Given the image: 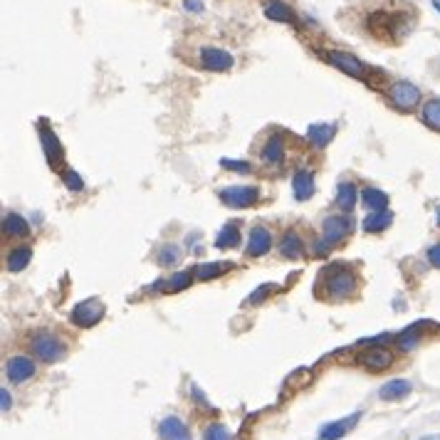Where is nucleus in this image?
Listing matches in <instances>:
<instances>
[{"mask_svg": "<svg viewBox=\"0 0 440 440\" xmlns=\"http://www.w3.org/2000/svg\"><path fill=\"white\" fill-rule=\"evenodd\" d=\"M358 289V277L354 270L336 265L327 272V294L332 300H349Z\"/></svg>", "mask_w": 440, "mask_h": 440, "instance_id": "1", "label": "nucleus"}, {"mask_svg": "<svg viewBox=\"0 0 440 440\" xmlns=\"http://www.w3.org/2000/svg\"><path fill=\"white\" fill-rule=\"evenodd\" d=\"M30 349H32V354H35L40 361H45V364H55V361H59V358L65 356V344L55 334H50V332H40V334L32 336Z\"/></svg>", "mask_w": 440, "mask_h": 440, "instance_id": "2", "label": "nucleus"}, {"mask_svg": "<svg viewBox=\"0 0 440 440\" xmlns=\"http://www.w3.org/2000/svg\"><path fill=\"white\" fill-rule=\"evenodd\" d=\"M388 99L403 112H411V109H416L421 104V89L411 82H394L391 89H388Z\"/></svg>", "mask_w": 440, "mask_h": 440, "instance_id": "3", "label": "nucleus"}, {"mask_svg": "<svg viewBox=\"0 0 440 440\" xmlns=\"http://www.w3.org/2000/svg\"><path fill=\"white\" fill-rule=\"evenodd\" d=\"M327 59L336 67V70L347 72L349 77H356V79H366V77H369V67L349 52H341V50H327Z\"/></svg>", "mask_w": 440, "mask_h": 440, "instance_id": "4", "label": "nucleus"}, {"mask_svg": "<svg viewBox=\"0 0 440 440\" xmlns=\"http://www.w3.org/2000/svg\"><path fill=\"white\" fill-rule=\"evenodd\" d=\"M102 317H104V305H102V300L92 297V300L79 302V305L72 309L70 319L77 327H94L97 322H102Z\"/></svg>", "mask_w": 440, "mask_h": 440, "instance_id": "5", "label": "nucleus"}, {"mask_svg": "<svg viewBox=\"0 0 440 440\" xmlns=\"http://www.w3.org/2000/svg\"><path fill=\"white\" fill-rule=\"evenodd\" d=\"M260 198V191L255 186H230L220 191V200L230 208H247L255 206Z\"/></svg>", "mask_w": 440, "mask_h": 440, "instance_id": "6", "label": "nucleus"}, {"mask_svg": "<svg viewBox=\"0 0 440 440\" xmlns=\"http://www.w3.org/2000/svg\"><path fill=\"white\" fill-rule=\"evenodd\" d=\"M40 141H42V151H45V159L47 164L52 166V169H59L62 161H65V151H62V144L57 141L55 131L45 124H40Z\"/></svg>", "mask_w": 440, "mask_h": 440, "instance_id": "7", "label": "nucleus"}, {"mask_svg": "<svg viewBox=\"0 0 440 440\" xmlns=\"http://www.w3.org/2000/svg\"><path fill=\"white\" fill-rule=\"evenodd\" d=\"M322 233H324V242H327L329 247L339 245V242L352 233V220H349V218L332 216L322 223Z\"/></svg>", "mask_w": 440, "mask_h": 440, "instance_id": "8", "label": "nucleus"}, {"mask_svg": "<svg viewBox=\"0 0 440 440\" xmlns=\"http://www.w3.org/2000/svg\"><path fill=\"white\" fill-rule=\"evenodd\" d=\"M6 376L12 383H25L35 376V361L30 356H12L6 364Z\"/></svg>", "mask_w": 440, "mask_h": 440, "instance_id": "9", "label": "nucleus"}, {"mask_svg": "<svg viewBox=\"0 0 440 440\" xmlns=\"http://www.w3.org/2000/svg\"><path fill=\"white\" fill-rule=\"evenodd\" d=\"M233 62V55L220 50V47H203L200 50V65L211 72H228Z\"/></svg>", "mask_w": 440, "mask_h": 440, "instance_id": "10", "label": "nucleus"}, {"mask_svg": "<svg viewBox=\"0 0 440 440\" xmlns=\"http://www.w3.org/2000/svg\"><path fill=\"white\" fill-rule=\"evenodd\" d=\"M270 247H272L270 230L262 228V225H255L250 230V235H247V255L250 258H262V255L270 253Z\"/></svg>", "mask_w": 440, "mask_h": 440, "instance_id": "11", "label": "nucleus"}, {"mask_svg": "<svg viewBox=\"0 0 440 440\" xmlns=\"http://www.w3.org/2000/svg\"><path fill=\"white\" fill-rule=\"evenodd\" d=\"M161 440H191V430L178 416H166L159 425Z\"/></svg>", "mask_w": 440, "mask_h": 440, "instance_id": "12", "label": "nucleus"}, {"mask_svg": "<svg viewBox=\"0 0 440 440\" xmlns=\"http://www.w3.org/2000/svg\"><path fill=\"white\" fill-rule=\"evenodd\" d=\"M358 418H361V413H352V416L347 418H339L336 423H329V425H324V428L319 430V440H339L341 435H347L349 430L356 425Z\"/></svg>", "mask_w": 440, "mask_h": 440, "instance_id": "13", "label": "nucleus"}, {"mask_svg": "<svg viewBox=\"0 0 440 440\" xmlns=\"http://www.w3.org/2000/svg\"><path fill=\"white\" fill-rule=\"evenodd\" d=\"M361 361H364L366 369L383 371V369H388V366L394 364V354L388 352V349H383V347H371L361 354Z\"/></svg>", "mask_w": 440, "mask_h": 440, "instance_id": "14", "label": "nucleus"}, {"mask_svg": "<svg viewBox=\"0 0 440 440\" xmlns=\"http://www.w3.org/2000/svg\"><path fill=\"white\" fill-rule=\"evenodd\" d=\"M411 391H413V383L408 381V379H391V381H386L381 386L379 396H381L383 401H401L411 394Z\"/></svg>", "mask_w": 440, "mask_h": 440, "instance_id": "15", "label": "nucleus"}, {"mask_svg": "<svg viewBox=\"0 0 440 440\" xmlns=\"http://www.w3.org/2000/svg\"><path fill=\"white\" fill-rule=\"evenodd\" d=\"M336 134V124H312L309 129H307V139L314 149H324L329 141L334 139Z\"/></svg>", "mask_w": 440, "mask_h": 440, "instance_id": "16", "label": "nucleus"}, {"mask_svg": "<svg viewBox=\"0 0 440 440\" xmlns=\"http://www.w3.org/2000/svg\"><path fill=\"white\" fill-rule=\"evenodd\" d=\"M292 191L297 200H307L314 195V176H312V171H297V173H294Z\"/></svg>", "mask_w": 440, "mask_h": 440, "instance_id": "17", "label": "nucleus"}, {"mask_svg": "<svg viewBox=\"0 0 440 440\" xmlns=\"http://www.w3.org/2000/svg\"><path fill=\"white\" fill-rule=\"evenodd\" d=\"M282 159H285V136L272 134L262 149V161L265 164H282Z\"/></svg>", "mask_w": 440, "mask_h": 440, "instance_id": "18", "label": "nucleus"}, {"mask_svg": "<svg viewBox=\"0 0 440 440\" xmlns=\"http://www.w3.org/2000/svg\"><path fill=\"white\" fill-rule=\"evenodd\" d=\"M265 15L270 20H277V23H294V12L287 3L282 0H267L265 3Z\"/></svg>", "mask_w": 440, "mask_h": 440, "instance_id": "19", "label": "nucleus"}, {"mask_svg": "<svg viewBox=\"0 0 440 440\" xmlns=\"http://www.w3.org/2000/svg\"><path fill=\"white\" fill-rule=\"evenodd\" d=\"M391 220H394V216L388 211H376L364 218L361 228H364V233H381V230H386L391 225Z\"/></svg>", "mask_w": 440, "mask_h": 440, "instance_id": "20", "label": "nucleus"}, {"mask_svg": "<svg viewBox=\"0 0 440 440\" xmlns=\"http://www.w3.org/2000/svg\"><path fill=\"white\" fill-rule=\"evenodd\" d=\"M3 230H6V235H10V238H25V235L30 233V225L23 216L10 213V216H6V220H3Z\"/></svg>", "mask_w": 440, "mask_h": 440, "instance_id": "21", "label": "nucleus"}, {"mask_svg": "<svg viewBox=\"0 0 440 440\" xmlns=\"http://www.w3.org/2000/svg\"><path fill=\"white\" fill-rule=\"evenodd\" d=\"M361 200H364V206L371 208V211H386L388 208V195L379 188H364L361 191Z\"/></svg>", "mask_w": 440, "mask_h": 440, "instance_id": "22", "label": "nucleus"}, {"mask_svg": "<svg viewBox=\"0 0 440 440\" xmlns=\"http://www.w3.org/2000/svg\"><path fill=\"white\" fill-rule=\"evenodd\" d=\"M30 260H32V250H30V247H15V250H10V253H8V258H6L8 270H10V272L25 270Z\"/></svg>", "mask_w": 440, "mask_h": 440, "instance_id": "23", "label": "nucleus"}, {"mask_svg": "<svg viewBox=\"0 0 440 440\" xmlns=\"http://www.w3.org/2000/svg\"><path fill=\"white\" fill-rule=\"evenodd\" d=\"M240 242V230H238V220H230L220 233L216 235V247H235Z\"/></svg>", "mask_w": 440, "mask_h": 440, "instance_id": "24", "label": "nucleus"}, {"mask_svg": "<svg viewBox=\"0 0 440 440\" xmlns=\"http://www.w3.org/2000/svg\"><path fill=\"white\" fill-rule=\"evenodd\" d=\"M356 186L354 183H341L339 188H336V206L341 208V211H354V206H356Z\"/></svg>", "mask_w": 440, "mask_h": 440, "instance_id": "25", "label": "nucleus"}, {"mask_svg": "<svg viewBox=\"0 0 440 440\" xmlns=\"http://www.w3.org/2000/svg\"><path fill=\"white\" fill-rule=\"evenodd\" d=\"M423 124L428 126V129L433 131H440V99H428L425 104H423Z\"/></svg>", "mask_w": 440, "mask_h": 440, "instance_id": "26", "label": "nucleus"}, {"mask_svg": "<svg viewBox=\"0 0 440 440\" xmlns=\"http://www.w3.org/2000/svg\"><path fill=\"white\" fill-rule=\"evenodd\" d=\"M305 253V242L297 233H287L282 238V255L289 260H297L300 255Z\"/></svg>", "mask_w": 440, "mask_h": 440, "instance_id": "27", "label": "nucleus"}, {"mask_svg": "<svg viewBox=\"0 0 440 440\" xmlns=\"http://www.w3.org/2000/svg\"><path fill=\"white\" fill-rule=\"evenodd\" d=\"M228 270H230V262H208V265L203 262L195 267V277L206 282V280H213V277H220Z\"/></svg>", "mask_w": 440, "mask_h": 440, "instance_id": "28", "label": "nucleus"}, {"mask_svg": "<svg viewBox=\"0 0 440 440\" xmlns=\"http://www.w3.org/2000/svg\"><path fill=\"white\" fill-rule=\"evenodd\" d=\"M178 260H181V250H178L173 242H169V245H164L159 250V255H156V262L164 265V267H169V265H176Z\"/></svg>", "mask_w": 440, "mask_h": 440, "instance_id": "29", "label": "nucleus"}, {"mask_svg": "<svg viewBox=\"0 0 440 440\" xmlns=\"http://www.w3.org/2000/svg\"><path fill=\"white\" fill-rule=\"evenodd\" d=\"M418 341H421V327H411V329H405L403 334H401L399 347L403 349V352H411V349L418 347Z\"/></svg>", "mask_w": 440, "mask_h": 440, "instance_id": "30", "label": "nucleus"}, {"mask_svg": "<svg viewBox=\"0 0 440 440\" xmlns=\"http://www.w3.org/2000/svg\"><path fill=\"white\" fill-rule=\"evenodd\" d=\"M272 292H275V285H260V287L255 289V292L250 294V297H247V300H245V305H250V307L262 305V302L267 300V297H270Z\"/></svg>", "mask_w": 440, "mask_h": 440, "instance_id": "31", "label": "nucleus"}, {"mask_svg": "<svg viewBox=\"0 0 440 440\" xmlns=\"http://www.w3.org/2000/svg\"><path fill=\"white\" fill-rule=\"evenodd\" d=\"M203 440H230V433H228V428H225V425H220V423H213V425H208V428H206Z\"/></svg>", "mask_w": 440, "mask_h": 440, "instance_id": "32", "label": "nucleus"}, {"mask_svg": "<svg viewBox=\"0 0 440 440\" xmlns=\"http://www.w3.org/2000/svg\"><path fill=\"white\" fill-rule=\"evenodd\" d=\"M169 282L171 285L166 289H169V292H178V289H183V287L191 285V275H188V272H178V275H173Z\"/></svg>", "mask_w": 440, "mask_h": 440, "instance_id": "33", "label": "nucleus"}, {"mask_svg": "<svg viewBox=\"0 0 440 440\" xmlns=\"http://www.w3.org/2000/svg\"><path fill=\"white\" fill-rule=\"evenodd\" d=\"M220 164H223V169H228V171H235V173H250V171H253V166H250V164H245V161L223 159V161H220Z\"/></svg>", "mask_w": 440, "mask_h": 440, "instance_id": "34", "label": "nucleus"}, {"mask_svg": "<svg viewBox=\"0 0 440 440\" xmlns=\"http://www.w3.org/2000/svg\"><path fill=\"white\" fill-rule=\"evenodd\" d=\"M62 181H65V186L70 188V191H82L84 188V181L77 176L75 171H65V173H62Z\"/></svg>", "mask_w": 440, "mask_h": 440, "instance_id": "35", "label": "nucleus"}, {"mask_svg": "<svg viewBox=\"0 0 440 440\" xmlns=\"http://www.w3.org/2000/svg\"><path fill=\"white\" fill-rule=\"evenodd\" d=\"M428 262L433 265V267H438V270H440V242L430 245V250H428Z\"/></svg>", "mask_w": 440, "mask_h": 440, "instance_id": "36", "label": "nucleus"}, {"mask_svg": "<svg viewBox=\"0 0 440 440\" xmlns=\"http://www.w3.org/2000/svg\"><path fill=\"white\" fill-rule=\"evenodd\" d=\"M0 408H3V411H10L12 408V396L8 394V388L0 391Z\"/></svg>", "mask_w": 440, "mask_h": 440, "instance_id": "37", "label": "nucleus"}, {"mask_svg": "<svg viewBox=\"0 0 440 440\" xmlns=\"http://www.w3.org/2000/svg\"><path fill=\"white\" fill-rule=\"evenodd\" d=\"M183 8L188 12H203V0H183Z\"/></svg>", "mask_w": 440, "mask_h": 440, "instance_id": "38", "label": "nucleus"}, {"mask_svg": "<svg viewBox=\"0 0 440 440\" xmlns=\"http://www.w3.org/2000/svg\"><path fill=\"white\" fill-rule=\"evenodd\" d=\"M421 440H440V433H433V435H423Z\"/></svg>", "mask_w": 440, "mask_h": 440, "instance_id": "39", "label": "nucleus"}, {"mask_svg": "<svg viewBox=\"0 0 440 440\" xmlns=\"http://www.w3.org/2000/svg\"><path fill=\"white\" fill-rule=\"evenodd\" d=\"M435 220H438V228H440V206L435 208Z\"/></svg>", "mask_w": 440, "mask_h": 440, "instance_id": "40", "label": "nucleus"}, {"mask_svg": "<svg viewBox=\"0 0 440 440\" xmlns=\"http://www.w3.org/2000/svg\"><path fill=\"white\" fill-rule=\"evenodd\" d=\"M433 6L438 8V12H440V0H433Z\"/></svg>", "mask_w": 440, "mask_h": 440, "instance_id": "41", "label": "nucleus"}]
</instances>
